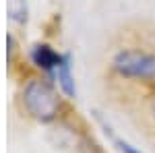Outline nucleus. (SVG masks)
<instances>
[{
  "mask_svg": "<svg viewBox=\"0 0 155 153\" xmlns=\"http://www.w3.org/2000/svg\"><path fill=\"white\" fill-rule=\"evenodd\" d=\"M23 101L27 112L33 118L41 122H50L58 116L60 112V99L58 93L54 91V87L50 83L41 79H33L25 85L23 89Z\"/></svg>",
  "mask_w": 155,
  "mask_h": 153,
  "instance_id": "1",
  "label": "nucleus"
},
{
  "mask_svg": "<svg viewBox=\"0 0 155 153\" xmlns=\"http://www.w3.org/2000/svg\"><path fill=\"white\" fill-rule=\"evenodd\" d=\"M112 64L122 77H137V79L155 77V54H149V52L122 50L114 56Z\"/></svg>",
  "mask_w": 155,
  "mask_h": 153,
  "instance_id": "2",
  "label": "nucleus"
},
{
  "mask_svg": "<svg viewBox=\"0 0 155 153\" xmlns=\"http://www.w3.org/2000/svg\"><path fill=\"white\" fill-rule=\"evenodd\" d=\"M31 60H33V64L39 66V68H44V71H48V72H56L58 66L62 64L64 56H60L58 52H54L46 44H37L31 50Z\"/></svg>",
  "mask_w": 155,
  "mask_h": 153,
  "instance_id": "3",
  "label": "nucleus"
},
{
  "mask_svg": "<svg viewBox=\"0 0 155 153\" xmlns=\"http://www.w3.org/2000/svg\"><path fill=\"white\" fill-rule=\"evenodd\" d=\"M56 79H58V85H60V89L64 91V95L74 97L77 87H74V77L71 72V56L68 54H64V60L58 66V71H56Z\"/></svg>",
  "mask_w": 155,
  "mask_h": 153,
  "instance_id": "4",
  "label": "nucleus"
},
{
  "mask_svg": "<svg viewBox=\"0 0 155 153\" xmlns=\"http://www.w3.org/2000/svg\"><path fill=\"white\" fill-rule=\"evenodd\" d=\"M8 19L15 23H23L27 19V0H6Z\"/></svg>",
  "mask_w": 155,
  "mask_h": 153,
  "instance_id": "5",
  "label": "nucleus"
},
{
  "mask_svg": "<svg viewBox=\"0 0 155 153\" xmlns=\"http://www.w3.org/2000/svg\"><path fill=\"white\" fill-rule=\"evenodd\" d=\"M116 145H118V149L122 153H141L139 149H134L132 145H128V143H124V141H120V139H116Z\"/></svg>",
  "mask_w": 155,
  "mask_h": 153,
  "instance_id": "6",
  "label": "nucleus"
}]
</instances>
